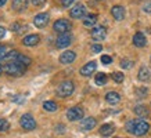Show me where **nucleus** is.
I'll return each mask as SVG.
<instances>
[{
    "mask_svg": "<svg viewBox=\"0 0 151 138\" xmlns=\"http://www.w3.org/2000/svg\"><path fill=\"white\" fill-rule=\"evenodd\" d=\"M21 29H22V23H19V22H14V23H11V26H10V31L14 33H19Z\"/></svg>",
    "mask_w": 151,
    "mask_h": 138,
    "instance_id": "cd10ccee",
    "label": "nucleus"
},
{
    "mask_svg": "<svg viewBox=\"0 0 151 138\" xmlns=\"http://www.w3.org/2000/svg\"><path fill=\"white\" fill-rule=\"evenodd\" d=\"M137 78L140 82H148L151 79V72H150V69L146 68V66H142V68L139 69V73H137Z\"/></svg>",
    "mask_w": 151,
    "mask_h": 138,
    "instance_id": "6ab92c4d",
    "label": "nucleus"
},
{
    "mask_svg": "<svg viewBox=\"0 0 151 138\" xmlns=\"http://www.w3.org/2000/svg\"><path fill=\"white\" fill-rule=\"evenodd\" d=\"M39 41H40L39 35H28V36H25L22 39V44L27 47H33V46H36Z\"/></svg>",
    "mask_w": 151,
    "mask_h": 138,
    "instance_id": "4468645a",
    "label": "nucleus"
},
{
    "mask_svg": "<svg viewBox=\"0 0 151 138\" xmlns=\"http://www.w3.org/2000/svg\"><path fill=\"white\" fill-rule=\"evenodd\" d=\"M71 43H72V36H71L69 33H64V35H60V36L57 37L55 46L58 47V48H65V47H68Z\"/></svg>",
    "mask_w": 151,
    "mask_h": 138,
    "instance_id": "6e6552de",
    "label": "nucleus"
},
{
    "mask_svg": "<svg viewBox=\"0 0 151 138\" xmlns=\"http://www.w3.org/2000/svg\"><path fill=\"white\" fill-rule=\"evenodd\" d=\"M97 22V15L96 14H89V15H86L85 17V19H83V25L87 28H93L94 25H96Z\"/></svg>",
    "mask_w": 151,
    "mask_h": 138,
    "instance_id": "412c9836",
    "label": "nucleus"
},
{
    "mask_svg": "<svg viewBox=\"0 0 151 138\" xmlns=\"http://www.w3.org/2000/svg\"><path fill=\"white\" fill-rule=\"evenodd\" d=\"M43 109L47 110V112H55L58 109V105L54 101H45L43 102Z\"/></svg>",
    "mask_w": 151,
    "mask_h": 138,
    "instance_id": "b1692460",
    "label": "nucleus"
},
{
    "mask_svg": "<svg viewBox=\"0 0 151 138\" xmlns=\"http://www.w3.org/2000/svg\"><path fill=\"white\" fill-rule=\"evenodd\" d=\"M49 21H50V17H49V14L47 13H40L37 14V15H35V18H33V25L36 28H46L47 23H49Z\"/></svg>",
    "mask_w": 151,
    "mask_h": 138,
    "instance_id": "0eeeda50",
    "label": "nucleus"
},
{
    "mask_svg": "<svg viewBox=\"0 0 151 138\" xmlns=\"http://www.w3.org/2000/svg\"><path fill=\"white\" fill-rule=\"evenodd\" d=\"M76 58V54L73 51H64L63 54L60 55V64L63 65H68V64H72L73 61Z\"/></svg>",
    "mask_w": 151,
    "mask_h": 138,
    "instance_id": "9b49d317",
    "label": "nucleus"
},
{
    "mask_svg": "<svg viewBox=\"0 0 151 138\" xmlns=\"http://www.w3.org/2000/svg\"><path fill=\"white\" fill-rule=\"evenodd\" d=\"M111 14H112V17H114L116 21H122L125 18V9L122 6H114L112 9H111Z\"/></svg>",
    "mask_w": 151,
    "mask_h": 138,
    "instance_id": "2eb2a0df",
    "label": "nucleus"
},
{
    "mask_svg": "<svg viewBox=\"0 0 151 138\" xmlns=\"http://www.w3.org/2000/svg\"><path fill=\"white\" fill-rule=\"evenodd\" d=\"M96 69H97L96 61H90V62H87L86 65H83L82 68H81V75L82 76H90V75H93V72Z\"/></svg>",
    "mask_w": 151,
    "mask_h": 138,
    "instance_id": "f8f14e48",
    "label": "nucleus"
},
{
    "mask_svg": "<svg viewBox=\"0 0 151 138\" xmlns=\"http://www.w3.org/2000/svg\"><path fill=\"white\" fill-rule=\"evenodd\" d=\"M69 14H71L72 18H76V19L83 18V17H86V7L83 4H76L75 7L71 9V13Z\"/></svg>",
    "mask_w": 151,
    "mask_h": 138,
    "instance_id": "9d476101",
    "label": "nucleus"
},
{
    "mask_svg": "<svg viewBox=\"0 0 151 138\" xmlns=\"http://www.w3.org/2000/svg\"><path fill=\"white\" fill-rule=\"evenodd\" d=\"M18 51L17 50H13V51H9L7 53V55L4 57V60H7V61H15V58L18 57Z\"/></svg>",
    "mask_w": 151,
    "mask_h": 138,
    "instance_id": "bb28decb",
    "label": "nucleus"
},
{
    "mask_svg": "<svg viewBox=\"0 0 151 138\" xmlns=\"http://www.w3.org/2000/svg\"><path fill=\"white\" fill-rule=\"evenodd\" d=\"M3 68H4V72L9 76H22L27 70V66L18 64L17 61H9Z\"/></svg>",
    "mask_w": 151,
    "mask_h": 138,
    "instance_id": "f03ea898",
    "label": "nucleus"
},
{
    "mask_svg": "<svg viewBox=\"0 0 151 138\" xmlns=\"http://www.w3.org/2000/svg\"><path fill=\"white\" fill-rule=\"evenodd\" d=\"M96 124H97V120L94 119V117H86V119H83L82 122H81V130H83V131H90V130H93L96 127Z\"/></svg>",
    "mask_w": 151,
    "mask_h": 138,
    "instance_id": "ddd939ff",
    "label": "nucleus"
},
{
    "mask_svg": "<svg viewBox=\"0 0 151 138\" xmlns=\"http://www.w3.org/2000/svg\"><path fill=\"white\" fill-rule=\"evenodd\" d=\"M101 50H103V46H101V44H93L92 46L93 53H101Z\"/></svg>",
    "mask_w": 151,
    "mask_h": 138,
    "instance_id": "e433bc0d",
    "label": "nucleus"
},
{
    "mask_svg": "<svg viewBox=\"0 0 151 138\" xmlns=\"http://www.w3.org/2000/svg\"><path fill=\"white\" fill-rule=\"evenodd\" d=\"M105 101L108 102L110 105H115V104H118L121 101V95L115 91H110L105 94Z\"/></svg>",
    "mask_w": 151,
    "mask_h": 138,
    "instance_id": "aec40b11",
    "label": "nucleus"
},
{
    "mask_svg": "<svg viewBox=\"0 0 151 138\" xmlns=\"http://www.w3.org/2000/svg\"><path fill=\"white\" fill-rule=\"evenodd\" d=\"M143 10L146 13H151V0H146V3L143 4Z\"/></svg>",
    "mask_w": 151,
    "mask_h": 138,
    "instance_id": "72a5a7b5",
    "label": "nucleus"
},
{
    "mask_svg": "<svg viewBox=\"0 0 151 138\" xmlns=\"http://www.w3.org/2000/svg\"><path fill=\"white\" fill-rule=\"evenodd\" d=\"M126 130H128V133L140 137V135L147 134V131L150 130V126L143 119H132L126 123Z\"/></svg>",
    "mask_w": 151,
    "mask_h": 138,
    "instance_id": "f257e3e1",
    "label": "nucleus"
},
{
    "mask_svg": "<svg viewBox=\"0 0 151 138\" xmlns=\"http://www.w3.org/2000/svg\"><path fill=\"white\" fill-rule=\"evenodd\" d=\"M121 66H122L124 69L132 68V66H133V61H130V60H122V61H121Z\"/></svg>",
    "mask_w": 151,
    "mask_h": 138,
    "instance_id": "7c9ffc66",
    "label": "nucleus"
},
{
    "mask_svg": "<svg viewBox=\"0 0 151 138\" xmlns=\"http://www.w3.org/2000/svg\"><path fill=\"white\" fill-rule=\"evenodd\" d=\"M28 7V0H13L11 3V9L17 13H21Z\"/></svg>",
    "mask_w": 151,
    "mask_h": 138,
    "instance_id": "f3484780",
    "label": "nucleus"
},
{
    "mask_svg": "<svg viewBox=\"0 0 151 138\" xmlns=\"http://www.w3.org/2000/svg\"><path fill=\"white\" fill-rule=\"evenodd\" d=\"M134 113L137 116H140V117H147L148 116V109H147V106L144 105H137V106H134Z\"/></svg>",
    "mask_w": 151,
    "mask_h": 138,
    "instance_id": "4be33fe9",
    "label": "nucleus"
},
{
    "mask_svg": "<svg viewBox=\"0 0 151 138\" xmlns=\"http://www.w3.org/2000/svg\"><path fill=\"white\" fill-rule=\"evenodd\" d=\"M15 61H17L18 64L24 65V66H29V65L32 64V60H31L28 55H24V54H18V57L15 58Z\"/></svg>",
    "mask_w": 151,
    "mask_h": 138,
    "instance_id": "5701e85b",
    "label": "nucleus"
},
{
    "mask_svg": "<svg viewBox=\"0 0 151 138\" xmlns=\"http://www.w3.org/2000/svg\"><path fill=\"white\" fill-rule=\"evenodd\" d=\"M13 101L14 102H18V104H22L25 100H24V97H21V95H14L13 97Z\"/></svg>",
    "mask_w": 151,
    "mask_h": 138,
    "instance_id": "4c0bfd02",
    "label": "nucleus"
},
{
    "mask_svg": "<svg viewBox=\"0 0 151 138\" xmlns=\"http://www.w3.org/2000/svg\"><path fill=\"white\" fill-rule=\"evenodd\" d=\"M4 35H6V28H3V26H0V40L4 37Z\"/></svg>",
    "mask_w": 151,
    "mask_h": 138,
    "instance_id": "ea45409f",
    "label": "nucleus"
},
{
    "mask_svg": "<svg viewBox=\"0 0 151 138\" xmlns=\"http://www.w3.org/2000/svg\"><path fill=\"white\" fill-rule=\"evenodd\" d=\"M75 0H61V4H63V7H65V9H68V7H71V4H72Z\"/></svg>",
    "mask_w": 151,
    "mask_h": 138,
    "instance_id": "c9c22d12",
    "label": "nucleus"
},
{
    "mask_svg": "<svg viewBox=\"0 0 151 138\" xmlns=\"http://www.w3.org/2000/svg\"><path fill=\"white\" fill-rule=\"evenodd\" d=\"M75 90V84H73L71 80H65V82L60 83L58 87H57V95L61 97V98H67Z\"/></svg>",
    "mask_w": 151,
    "mask_h": 138,
    "instance_id": "7ed1b4c3",
    "label": "nucleus"
},
{
    "mask_svg": "<svg viewBox=\"0 0 151 138\" xmlns=\"http://www.w3.org/2000/svg\"><path fill=\"white\" fill-rule=\"evenodd\" d=\"M101 62L104 65H110L112 62V58H111L110 55H101Z\"/></svg>",
    "mask_w": 151,
    "mask_h": 138,
    "instance_id": "2f4dec72",
    "label": "nucleus"
},
{
    "mask_svg": "<svg viewBox=\"0 0 151 138\" xmlns=\"http://www.w3.org/2000/svg\"><path fill=\"white\" fill-rule=\"evenodd\" d=\"M6 3H7V0H0V7H1V6H4Z\"/></svg>",
    "mask_w": 151,
    "mask_h": 138,
    "instance_id": "a19ab883",
    "label": "nucleus"
},
{
    "mask_svg": "<svg viewBox=\"0 0 151 138\" xmlns=\"http://www.w3.org/2000/svg\"><path fill=\"white\" fill-rule=\"evenodd\" d=\"M7 53H9V51L6 50V47L0 44V60H4V57L7 55Z\"/></svg>",
    "mask_w": 151,
    "mask_h": 138,
    "instance_id": "f704fd0d",
    "label": "nucleus"
},
{
    "mask_svg": "<svg viewBox=\"0 0 151 138\" xmlns=\"http://www.w3.org/2000/svg\"><path fill=\"white\" fill-rule=\"evenodd\" d=\"M116 138H119V137H116Z\"/></svg>",
    "mask_w": 151,
    "mask_h": 138,
    "instance_id": "37998d69",
    "label": "nucleus"
},
{
    "mask_svg": "<svg viewBox=\"0 0 151 138\" xmlns=\"http://www.w3.org/2000/svg\"><path fill=\"white\" fill-rule=\"evenodd\" d=\"M53 29L57 33H60V35L68 33L71 31V22L68 19H57L54 22V25H53Z\"/></svg>",
    "mask_w": 151,
    "mask_h": 138,
    "instance_id": "39448f33",
    "label": "nucleus"
},
{
    "mask_svg": "<svg viewBox=\"0 0 151 138\" xmlns=\"http://www.w3.org/2000/svg\"><path fill=\"white\" fill-rule=\"evenodd\" d=\"M90 35H92L93 40L101 41V40H104L105 36H107V31H105L104 26H96V28H93L92 29Z\"/></svg>",
    "mask_w": 151,
    "mask_h": 138,
    "instance_id": "1a4fd4ad",
    "label": "nucleus"
},
{
    "mask_svg": "<svg viewBox=\"0 0 151 138\" xmlns=\"http://www.w3.org/2000/svg\"><path fill=\"white\" fill-rule=\"evenodd\" d=\"M55 133L57 134H64L65 133V126L64 124H57V126H55Z\"/></svg>",
    "mask_w": 151,
    "mask_h": 138,
    "instance_id": "473e14b6",
    "label": "nucleus"
},
{
    "mask_svg": "<svg viewBox=\"0 0 151 138\" xmlns=\"http://www.w3.org/2000/svg\"><path fill=\"white\" fill-rule=\"evenodd\" d=\"M9 129H10V123L6 119L0 117V133H6Z\"/></svg>",
    "mask_w": 151,
    "mask_h": 138,
    "instance_id": "a878e982",
    "label": "nucleus"
},
{
    "mask_svg": "<svg viewBox=\"0 0 151 138\" xmlns=\"http://www.w3.org/2000/svg\"><path fill=\"white\" fill-rule=\"evenodd\" d=\"M19 126L27 131H32V130L36 129V122H35V119H33V116L31 113H25L19 119Z\"/></svg>",
    "mask_w": 151,
    "mask_h": 138,
    "instance_id": "20e7f679",
    "label": "nucleus"
},
{
    "mask_svg": "<svg viewBox=\"0 0 151 138\" xmlns=\"http://www.w3.org/2000/svg\"><path fill=\"white\" fill-rule=\"evenodd\" d=\"M99 131H100V134L103 137H110V135H112V133L115 131V126L112 123H105L101 126Z\"/></svg>",
    "mask_w": 151,
    "mask_h": 138,
    "instance_id": "dca6fc26",
    "label": "nucleus"
},
{
    "mask_svg": "<svg viewBox=\"0 0 151 138\" xmlns=\"http://www.w3.org/2000/svg\"><path fill=\"white\" fill-rule=\"evenodd\" d=\"M46 3V0H32V4L33 6H37V7H40Z\"/></svg>",
    "mask_w": 151,
    "mask_h": 138,
    "instance_id": "58836bf2",
    "label": "nucleus"
},
{
    "mask_svg": "<svg viewBox=\"0 0 151 138\" xmlns=\"http://www.w3.org/2000/svg\"><path fill=\"white\" fill-rule=\"evenodd\" d=\"M107 80H108V78H107L105 73H97L96 79H94V82H96L97 86H104L105 83H107Z\"/></svg>",
    "mask_w": 151,
    "mask_h": 138,
    "instance_id": "393cba45",
    "label": "nucleus"
},
{
    "mask_svg": "<svg viewBox=\"0 0 151 138\" xmlns=\"http://www.w3.org/2000/svg\"><path fill=\"white\" fill-rule=\"evenodd\" d=\"M112 79H114V82H116V83H122L125 76L122 72H114V73H112Z\"/></svg>",
    "mask_w": 151,
    "mask_h": 138,
    "instance_id": "c756f323",
    "label": "nucleus"
},
{
    "mask_svg": "<svg viewBox=\"0 0 151 138\" xmlns=\"http://www.w3.org/2000/svg\"><path fill=\"white\" fill-rule=\"evenodd\" d=\"M83 109L81 106H72L67 110V119L69 122H76V120H81L83 119Z\"/></svg>",
    "mask_w": 151,
    "mask_h": 138,
    "instance_id": "423d86ee",
    "label": "nucleus"
},
{
    "mask_svg": "<svg viewBox=\"0 0 151 138\" xmlns=\"http://www.w3.org/2000/svg\"><path fill=\"white\" fill-rule=\"evenodd\" d=\"M3 70H4V68H3V66H1V64H0V75H1V72H3Z\"/></svg>",
    "mask_w": 151,
    "mask_h": 138,
    "instance_id": "79ce46f5",
    "label": "nucleus"
},
{
    "mask_svg": "<svg viewBox=\"0 0 151 138\" xmlns=\"http://www.w3.org/2000/svg\"><path fill=\"white\" fill-rule=\"evenodd\" d=\"M133 44H134L136 47H144L147 44L146 36H144L142 32L134 33V36H133Z\"/></svg>",
    "mask_w": 151,
    "mask_h": 138,
    "instance_id": "a211bd4d",
    "label": "nucleus"
},
{
    "mask_svg": "<svg viewBox=\"0 0 151 138\" xmlns=\"http://www.w3.org/2000/svg\"><path fill=\"white\" fill-rule=\"evenodd\" d=\"M147 92H148V90H147L146 87H137L136 88V95H137V98H144V97L147 95Z\"/></svg>",
    "mask_w": 151,
    "mask_h": 138,
    "instance_id": "c85d7f7f",
    "label": "nucleus"
}]
</instances>
